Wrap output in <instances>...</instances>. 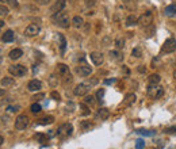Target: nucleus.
<instances>
[{"label":"nucleus","mask_w":176,"mask_h":149,"mask_svg":"<svg viewBox=\"0 0 176 149\" xmlns=\"http://www.w3.org/2000/svg\"><path fill=\"white\" fill-rule=\"evenodd\" d=\"M53 21L56 22V24L61 29H68L72 23V21L69 19V15L64 11H60L57 14H53Z\"/></svg>","instance_id":"1"},{"label":"nucleus","mask_w":176,"mask_h":149,"mask_svg":"<svg viewBox=\"0 0 176 149\" xmlns=\"http://www.w3.org/2000/svg\"><path fill=\"white\" fill-rule=\"evenodd\" d=\"M72 133H73V126L70 125V123H62L57 129V136L60 138H68L72 136Z\"/></svg>","instance_id":"2"},{"label":"nucleus","mask_w":176,"mask_h":149,"mask_svg":"<svg viewBox=\"0 0 176 149\" xmlns=\"http://www.w3.org/2000/svg\"><path fill=\"white\" fill-rule=\"evenodd\" d=\"M8 72H10V75H12L15 77H22L27 73V68L21 64H14L8 68Z\"/></svg>","instance_id":"3"},{"label":"nucleus","mask_w":176,"mask_h":149,"mask_svg":"<svg viewBox=\"0 0 176 149\" xmlns=\"http://www.w3.org/2000/svg\"><path fill=\"white\" fill-rule=\"evenodd\" d=\"M148 95L153 99H158L164 95V88L158 87V84H149L148 87Z\"/></svg>","instance_id":"4"},{"label":"nucleus","mask_w":176,"mask_h":149,"mask_svg":"<svg viewBox=\"0 0 176 149\" xmlns=\"http://www.w3.org/2000/svg\"><path fill=\"white\" fill-rule=\"evenodd\" d=\"M29 123H30V118L26 114H21L18 115L16 119H15V129L16 130H24L29 126Z\"/></svg>","instance_id":"5"},{"label":"nucleus","mask_w":176,"mask_h":149,"mask_svg":"<svg viewBox=\"0 0 176 149\" xmlns=\"http://www.w3.org/2000/svg\"><path fill=\"white\" fill-rule=\"evenodd\" d=\"M92 85L89 84V83H80V84L76 85V88L73 90V94L76 95V96H85V95L89 92V90H91Z\"/></svg>","instance_id":"6"},{"label":"nucleus","mask_w":176,"mask_h":149,"mask_svg":"<svg viewBox=\"0 0 176 149\" xmlns=\"http://www.w3.org/2000/svg\"><path fill=\"white\" fill-rule=\"evenodd\" d=\"M152 22H153V14L150 11L144 12V14L138 18V24L142 27H146L149 24H152Z\"/></svg>","instance_id":"7"},{"label":"nucleus","mask_w":176,"mask_h":149,"mask_svg":"<svg viewBox=\"0 0 176 149\" xmlns=\"http://www.w3.org/2000/svg\"><path fill=\"white\" fill-rule=\"evenodd\" d=\"M39 31H41V26L39 24H35V23H31L24 29V35L26 37H35L38 35Z\"/></svg>","instance_id":"8"},{"label":"nucleus","mask_w":176,"mask_h":149,"mask_svg":"<svg viewBox=\"0 0 176 149\" xmlns=\"http://www.w3.org/2000/svg\"><path fill=\"white\" fill-rule=\"evenodd\" d=\"M163 53H173L176 52V41L173 38H169L164 42L163 45Z\"/></svg>","instance_id":"9"},{"label":"nucleus","mask_w":176,"mask_h":149,"mask_svg":"<svg viewBox=\"0 0 176 149\" xmlns=\"http://www.w3.org/2000/svg\"><path fill=\"white\" fill-rule=\"evenodd\" d=\"M76 72L79 73L81 77H87L92 73V68L87 64H83V65H79V67L76 68Z\"/></svg>","instance_id":"10"},{"label":"nucleus","mask_w":176,"mask_h":149,"mask_svg":"<svg viewBox=\"0 0 176 149\" xmlns=\"http://www.w3.org/2000/svg\"><path fill=\"white\" fill-rule=\"evenodd\" d=\"M89 59L94 62V65H102L103 61H104V56L100 52H92L91 54H89Z\"/></svg>","instance_id":"11"},{"label":"nucleus","mask_w":176,"mask_h":149,"mask_svg":"<svg viewBox=\"0 0 176 149\" xmlns=\"http://www.w3.org/2000/svg\"><path fill=\"white\" fill-rule=\"evenodd\" d=\"M65 4H67V3H65V0H57L56 3L52 6L50 12H52V14H57V12H60V11H64Z\"/></svg>","instance_id":"12"},{"label":"nucleus","mask_w":176,"mask_h":149,"mask_svg":"<svg viewBox=\"0 0 176 149\" xmlns=\"http://www.w3.org/2000/svg\"><path fill=\"white\" fill-rule=\"evenodd\" d=\"M42 88V83L39 80L34 79V80H30L29 84H27V90L31 91V92H35V91H39Z\"/></svg>","instance_id":"13"},{"label":"nucleus","mask_w":176,"mask_h":149,"mask_svg":"<svg viewBox=\"0 0 176 149\" xmlns=\"http://www.w3.org/2000/svg\"><path fill=\"white\" fill-rule=\"evenodd\" d=\"M57 73L61 76V79L62 77H65V76H68V75H70L69 67H68L67 64H58L57 65Z\"/></svg>","instance_id":"14"},{"label":"nucleus","mask_w":176,"mask_h":149,"mask_svg":"<svg viewBox=\"0 0 176 149\" xmlns=\"http://www.w3.org/2000/svg\"><path fill=\"white\" fill-rule=\"evenodd\" d=\"M96 117L99 118V119H102V121L109 119V117H110V110H109V108H106V107L99 108V110H98Z\"/></svg>","instance_id":"15"},{"label":"nucleus","mask_w":176,"mask_h":149,"mask_svg":"<svg viewBox=\"0 0 176 149\" xmlns=\"http://www.w3.org/2000/svg\"><path fill=\"white\" fill-rule=\"evenodd\" d=\"M22 56H23V52H22L21 49H18V47H16V49H12L11 52L8 53V57L12 60V61H16V60H19Z\"/></svg>","instance_id":"16"},{"label":"nucleus","mask_w":176,"mask_h":149,"mask_svg":"<svg viewBox=\"0 0 176 149\" xmlns=\"http://www.w3.org/2000/svg\"><path fill=\"white\" fill-rule=\"evenodd\" d=\"M135 99H137L135 94H127L126 96H125V100L122 102V105L123 106H132L133 103L135 102Z\"/></svg>","instance_id":"17"},{"label":"nucleus","mask_w":176,"mask_h":149,"mask_svg":"<svg viewBox=\"0 0 176 149\" xmlns=\"http://www.w3.org/2000/svg\"><path fill=\"white\" fill-rule=\"evenodd\" d=\"M165 15L169 18H176V4H171L165 8Z\"/></svg>","instance_id":"18"},{"label":"nucleus","mask_w":176,"mask_h":149,"mask_svg":"<svg viewBox=\"0 0 176 149\" xmlns=\"http://www.w3.org/2000/svg\"><path fill=\"white\" fill-rule=\"evenodd\" d=\"M1 39H3V42H7V44H8V42H12L14 41V31H12V30H7L3 34Z\"/></svg>","instance_id":"19"},{"label":"nucleus","mask_w":176,"mask_h":149,"mask_svg":"<svg viewBox=\"0 0 176 149\" xmlns=\"http://www.w3.org/2000/svg\"><path fill=\"white\" fill-rule=\"evenodd\" d=\"M138 23V18L135 16V15H129V16L126 18V21H125V24H126L127 27L130 26H134V24Z\"/></svg>","instance_id":"20"},{"label":"nucleus","mask_w":176,"mask_h":149,"mask_svg":"<svg viewBox=\"0 0 176 149\" xmlns=\"http://www.w3.org/2000/svg\"><path fill=\"white\" fill-rule=\"evenodd\" d=\"M110 57H111V60H115V61H122L123 60V56L121 52H118V50H110Z\"/></svg>","instance_id":"21"},{"label":"nucleus","mask_w":176,"mask_h":149,"mask_svg":"<svg viewBox=\"0 0 176 149\" xmlns=\"http://www.w3.org/2000/svg\"><path fill=\"white\" fill-rule=\"evenodd\" d=\"M83 24H84V21H83L81 16H75L72 19V26L75 29H80V27H83Z\"/></svg>","instance_id":"22"},{"label":"nucleus","mask_w":176,"mask_h":149,"mask_svg":"<svg viewBox=\"0 0 176 149\" xmlns=\"http://www.w3.org/2000/svg\"><path fill=\"white\" fill-rule=\"evenodd\" d=\"M92 128H94V123L91 121H81L80 122V129H81L83 132H87V130H89Z\"/></svg>","instance_id":"23"},{"label":"nucleus","mask_w":176,"mask_h":149,"mask_svg":"<svg viewBox=\"0 0 176 149\" xmlns=\"http://www.w3.org/2000/svg\"><path fill=\"white\" fill-rule=\"evenodd\" d=\"M160 80H161V77H160V75H157V73H153V75H150V76L148 77L149 84H158Z\"/></svg>","instance_id":"24"},{"label":"nucleus","mask_w":176,"mask_h":149,"mask_svg":"<svg viewBox=\"0 0 176 149\" xmlns=\"http://www.w3.org/2000/svg\"><path fill=\"white\" fill-rule=\"evenodd\" d=\"M14 83H15L14 77H3V79H1V82H0V84L3 85L4 88H7V87H10V85H12Z\"/></svg>","instance_id":"25"},{"label":"nucleus","mask_w":176,"mask_h":149,"mask_svg":"<svg viewBox=\"0 0 176 149\" xmlns=\"http://www.w3.org/2000/svg\"><path fill=\"white\" fill-rule=\"evenodd\" d=\"M122 3L129 10H135V7H137V0H122Z\"/></svg>","instance_id":"26"},{"label":"nucleus","mask_w":176,"mask_h":149,"mask_svg":"<svg viewBox=\"0 0 176 149\" xmlns=\"http://www.w3.org/2000/svg\"><path fill=\"white\" fill-rule=\"evenodd\" d=\"M58 39H60V50L64 54L65 49H67V39H65V37L62 34H58Z\"/></svg>","instance_id":"27"},{"label":"nucleus","mask_w":176,"mask_h":149,"mask_svg":"<svg viewBox=\"0 0 176 149\" xmlns=\"http://www.w3.org/2000/svg\"><path fill=\"white\" fill-rule=\"evenodd\" d=\"M54 122V117L49 115V117H44L42 119L38 121V125H50V123Z\"/></svg>","instance_id":"28"},{"label":"nucleus","mask_w":176,"mask_h":149,"mask_svg":"<svg viewBox=\"0 0 176 149\" xmlns=\"http://www.w3.org/2000/svg\"><path fill=\"white\" fill-rule=\"evenodd\" d=\"M34 138L38 141V142H46V141L49 140V136L42 134V133H37V134L34 136Z\"/></svg>","instance_id":"29"},{"label":"nucleus","mask_w":176,"mask_h":149,"mask_svg":"<svg viewBox=\"0 0 176 149\" xmlns=\"http://www.w3.org/2000/svg\"><path fill=\"white\" fill-rule=\"evenodd\" d=\"M30 110H31V113H34V114H38V113H41L42 111V107L39 103H33L31 107H30Z\"/></svg>","instance_id":"30"},{"label":"nucleus","mask_w":176,"mask_h":149,"mask_svg":"<svg viewBox=\"0 0 176 149\" xmlns=\"http://www.w3.org/2000/svg\"><path fill=\"white\" fill-rule=\"evenodd\" d=\"M80 110H81V115H84V117L91 114V110L85 106V103H81V105H80Z\"/></svg>","instance_id":"31"},{"label":"nucleus","mask_w":176,"mask_h":149,"mask_svg":"<svg viewBox=\"0 0 176 149\" xmlns=\"http://www.w3.org/2000/svg\"><path fill=\"white\" fill-rule=\"evenodd\" d=\"M132 56L135 57V59H141V57H142V50H141V47H134V49L132 50Z\"/></svg>","instance_id":"32"},{"label":"nucleus","mask_w":176,"mask_h":149,"mask_svg":"<svg viewBox=\"0 0 176 149\" xmlns=\"http://www.w3.org/2000/svg\"><path fill=\"white\" fill-rule=\"evenodd\" d=\"M95 99H96V98L92 96V95H85L84 103H87V105H94V103H95Z\"/></svg>","instance_id":"33"},{"label":"nucleus","mask_w":176,"mask_h":149,"mask_svg":"<svg viewBox=\"0 0 176 149\" xmlns=\"http://www.w3.org/2000/svg\"><path fill=\"white\" fill-rule=\"evenodd\" d=\"M137 133L138 134H142V136H148V137L156 134V132H153V130H137Z\"/></svg>","instance_id":"34"},{"label":"nucleus","mask_w":176,"mask_h":149,"mask_svg":"<svg viewBox=\"0 0 176 149\" xmlns=\"http://www.w3.org/2000/svg\"><path fill=\"white\" fill-rule=\"evenodd\" d=\"M145 148V141L142 138H138L135 141V149H144Z\"/></svg>","instance_id":"35"},{"label":"nucleus","mask_w":176,"mask_h":149,"mask_svg":"<svg viewBox=\"0 0 176 149\" xmlns=\"http://www.w3.org/2000/svg\"><path fill=\"white\" fill-rule=\"evenodd\" d=\"M123 45H125V39L123 38H117L115 39V47H117V49H122Z\"/></svg>","instance_id":"36"},{"label":"nucleus","mask_w":176,"mask_h":149,"mask_svg":"<svg viewBox=\"0 0 176 149\" xmlns=\"http://www.w3.org/2000/svg\"><path fill=\"white\" fill-rule=\"evenodd\" d=\"M103 96H104V88H100V90H98V92H96V99L99 100V102H102L103 100Z\"/></svg>","instance_id":"37"},{"label":"nucleus","mask_w":176,"mask_h":149,"mask_svg":"<svg viewBox=\"0 0 176 149\" xmlns=\"http://www.w3.org/2000/svg\"><path fill=\"white\" fill-rule=\"evenodd\" d=\"M50 98H52V99H54V100H57V102H58V100H61V95H60L57 91H52V92H50Z\"/></svg>","instance_id":"38"},{"label":"nucleus","mask_w":176,"mask_h":149,"mask_svg":"<svg viewBox=\"0 0 176 149\" xmlns=\"http://www.w3.org/2000/svg\"><path fill=\"white\" fill-rule=\"evenodd\" d=\"M8 7L6 6H0V16H7L8 15Z\"/></svg>","instance_id":"39"},{"label":"nucleus","mask_w":176,"mask_h":149,"mask_svg":"<svg viewBox=\"0 0 176 149\" xmlns=\"http://www.w3.org/2000/svg\"><path fill=\"white\" fill-rule=\"evenodd\" d=\"M57 79H58V77H56V75H52V76L49 77V84L52 85V87H56L57 85Z\"/></svg>","instance_id":"40"},{"label":"nucleus","mask_w":176,"mask_h":149,"mask_svg":"<svg viewBox=\"0 0 176 149\" xmlns=\"http://www.w3.org/2000/svg\"><path fill=\"white\" fill-rule=\"evenodd\" d=\"M164 132L167 133V134H176V125L171 126V128H167Z\"/></svg>","instance_id":"41"},{"label":"nucleus","mask_w":176,"mask_h":149,"mask_svg":"<svg viewBox=\"0 0 176 149\" xmlns=\"http://www.w3.org/2000/svg\"><path fill=\"white\" fill-rule=\"evenodd\" d=\"M7 4L12 8H18L19 7V3H18V0H7Z\"/></svg>","instance_id":"42"},{"label":"nucleus","mask_w":176,"mask_h":149,"mask_svg":"<svg viewBox=\"0 0 176 149\" xmlns=\"http://www.w3.org/2000/svg\"><path fill=\"white\" fill-rule=\"evenodd\" d=\"M18 110H19V106H8V107H7V111H8V113H16Z\"/></svg>","instance_id":"43"},{"label":"nucleus","mask_w":176,"mask_h":149,"mask_svg":"<svg viewBox=\"0 0 176 149\" xmlns=\"http://www.w3.org/2000/svg\"><path fill=\"white\" fill-rule=\"evenodd\" d=\"M37 4H39V6H46V4L50 3V0H34Z\"/></svg>","instance_id":"44"},{"label":"nucleus","mask_w":176,"mask_h":149,"mask_svg":"<svg viewBox=\"0 0 176 149\" xmlns=\"http://www.w3.org/2000/svg\"><path fill=\"white\" fill-rule=\"evenodd\" d=\"M96 4V0H85V6L87 7H94Z\"/></svg>","instance_id":"45"},{"label":"nucleus","mask_w":176,"mask_h":149,"mask_svg":"<svg viewBox=\"0 0 176 149\" xmlns=\"http://www.w3.org/2000/svg\"><path fill=\"white\" fill-rule=\"evenodd\" d=\"M115 82H117V79H106L103 83H104V85H109V84H112V83H115Z\"/></svg>","instance_id":"46"},{"label":"nucleus","mask_w":176,"mask_h":149,"mask_svg":"<svg viewBox=\"0 0 176 149\" xmlns=\"http://www.w3.org/2000/svg\"><path fill=\"white\" fill-rule=\"evenodd\" d=\"M98 82H99V80H98L96 77H92V79H89V80H88V83H89V84H91V85H95V84H98Z\"/></svg>","instance_id":"47"},{"label":"nucleus","mask_w":176,"mask_h":149,"mask_svg":"<svg viewBox=\"0 0 176 149\" xmlns=\"http://www.w3.org/2000/svg\"><path fill=\"white\" fill-rule=\"evenodd\" d=\"M44 96H45V94H38V95H34V96H33V99H34V100H41Z\"/></svg>","instance_id":"48"},{"label":"nucleus","mask_w":176,"mask_h":149,"mask_svg":"<svg viewBox=\"0 0 176 149\" xmlns=\"http://www.w3.org/2000/svg\"><path fill=\"white\" fill-rule=\"evenodd\" d=\"M138 72H140V73H145V72H146V68H145L144 65H140V67H138Z\"/></svg>","instance_id":"49"},{"label":"nucleus","mask_w":176,"mask_h":149,"mask_svg":"<svg viewBox=\"0 0 176 149\" xmlns=\"http://www.w3.org/2000/svg\"><path fill=\"white\" fill-rule=\"evenodd\" d=\"M122 70H123V72H125V73H127V75H129V73H130V70H129V69H127V68H126V67H125V65H123Z\"/></svg>","instance_id":"50"},{"label":"nucleus","mask_w":176,"mask_h":149,"mask_svg":"<svg viewBox=\"0 0 176 149\" xmlns=\"http://www.w3.org/2000/svg\"><path fill=\"white\" fill-rule=\"evenodd\" d=\"M3 26H4V21H1V19H0V30L3 29Z\"/></svg>","instance_id":"51"},{"label":"nucleus","mask_w":176,"mask_h":149,"mask_svg":"<svg viewBox=\"0 0 176 149\" xmlns=\"http://www.w3.org/2000/svg\"><path fill=\"white\" fill-rule=\"evenodd\" d=\"M3 142H4V138L1 137V136H0V145H1V144H3Z\"/></svg>","instance_id":"52"},{"label":"nucleus","mask_w":176,"mask_h":149,"mask_svg":"<svg viewBox=\"0 0 176 149\" xmlns=\"http://www.w3.org/2000/svg\"><path fill=\"white\" fill-rule=\"evenodd\" d=\"M3 94H4V90H3V88H0V96H1Z\"/></svg>","instance_id":"53"},{"label":"nucleus","mask_w":176,"mask_h":149,"mask_svg":"<svg viewBox=\"0 0 176 149\" xmlns=\"http://www.w3.org/2000/svg\"><path fill=\"white\" fill-rule=\"evenodd\" d=\"M0 1H1V3H7V0H0Z\"/></svg>","instance_id":"54"},{"label":"nucleus","mask_w":176,"mask_h":149,"mask_svg":"<svg viewBox=\"0 0 176 149\" xmlns=\"http://www.w3.org/2000/svg\"><path fill=\"white\" fill-rule=\"evenodd\" d=\"M173 76H175V77H176V70H175V75H173Z\"/></svg>","instance_id":"55"}]
</instances>
